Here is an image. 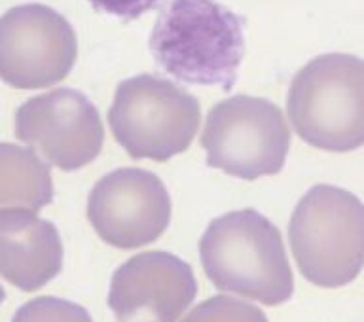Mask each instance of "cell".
Returning <instances> with one entry per match:
<instances>
[{
	"instance_id": "cell-1",
	"label": "cell",
	"mask_w": 364,
	"mask_h": 322,
	"mask_svg": "<svg viewBox=\"0 0 364 322\" xmlns=\"http://www.w3.org/2000/svg\"><path fill=\"white\" fill-rule=\"evenodd\" d=\"M150 50L173 78L230 91L243 59V19L216 0H169L154 25Z\"/></svg>"
},
{
	"instance_id": "cell-2",
	"label": "cell",
	"mask_w": 364,
	"mask_h": 322,
	"mask_svg": "<svg viewBox=\"0 0 364 322\" xmlns=\"http://www.w3.org/2000/svg\"><path fill=\"white\" fill-rule=\"evenodd\" d=\"M201 264L216 289L281 306L294 294L283 237L266 216L233 210L210 222L199 243Z\"/></svg>"
},
{
	"instance_id": "cell-3",
	"label": "cell",
	"mask_w": 364,
	"mask_h": 322,
	"mask_svg": "<svg viewBox=\"0 0 364 322\" xmlns=\"http://www.w3.org/2000/svg\"><path fill=\"white\" fill-rule=\"evenodd\" d=\"M287 112L301 141L328 152L364 146V59L324 53L298 70Z\"/></svg>"
},
{
	"instance_id": "cell-4",
	"label": "cell",
	"mask_w": 364,
	"mask_h": 322,
	"mask_svg": "<svg viewBox=\"0 0 364 322\" xmlns=\"http://www.w3.org/2000/svg\"><path fill=\"white\" fill-rule=\"evenodd\" d=\"M289 237L296 264L309 283L346 286L364 267V203L343 188L313 186L296 205Z\"/></svg>"
},
{
	"instance_id": "cell-5",
	"label": "cell",
	"mask_w": 364,
	"mask_h": 322,
	"mask_svg": "<svg viewBox=\"0 0 364 322\" xmlns=\"http://www.w3.org/2000/svg\"><path fill=\"white\" fill-rule=\"evenodd\" d=\"M196 97L164 78L141 74L124 80L108 112L114 139L133 159L167 161L186 152L199 129Z\"/></svg>"
},
{
	"instance_id": "cell-6",
	"label": "cell",
	"mask_w": 364,
	"mask_h": 322,
	"mask_svg": "<svg viewBox=\"0 0 364 322\" xmlns=\"http://www.w3.org/2000/svg\"><path fill=\"white\" fill-rule=\"evenodd\" d=\"M201 144L209 167L255 181L283 169L290 131L277 104L258 97L235 95L210 108Z\"/></svg>"
},
{
	"instance_id": "cell-7",
	"label": "cell",
	"mask_w": 364,
	"mask_h": 322,
	"mask_svg": "<svg viewBox=\"0 0 364 322\" xmlns=\"http://www.w3.org/2000/svg\"><path fill=\"white\" fill-rule=\"evenodd\" d=\"M78 57L73 25L46 4H21L0 17V80L42 90L67 78Z\"/></svg>"
},
{
	"instance_id": "cell-8",
	"label": "cell",
	"mask_w": 364,
	"mask_h": 322,
	"mask_svg": "<svg viewBox=\"0 0 364 322\" xmlns=\"http://www.w3.org/2000/svg\"><path fill=\"white\" fill-rule=\"evenodd\" d=\"M16 136L57 169L76 171L101 154L105 127L84 93L61 87L17 108Z\"/></svg>"
},
{
	"instance_id": "cell-9",
	"label": "cell",
	"mask_w": 364,
	"mask_h": 322,
	"mask_svg": "<svg viewBox=\"0 0 364 322\" xmlns=\"http://www.w3.org/2000/svg\"><path fill=\"white\" fill-rule=\"evenodd\" d=\"M87 218L110 247L139 249L154 243L169 226V193L150 171L133 167L112 171L91 190Z\"/></svg>"
},
{
	"instance_id": "cell-10",
	"label": "cell",
	"mask_w": 364,
	"mask_h": 322,
	"mask_svg": "<svg viewBox=\"0 0 364 322\" xmlns=\"http://www.w3.org/2000/svg\"><path fill=\"white\" fill-rule=\"evenodd\" d=\"M198 294L190 264L175 254L142 252L119 266L112 275L108 307L118 322L148 315L154 322H176Z\"/></svg>"
},
{
	"instance_id": "cell-11",
	"label": "cell",
	"mask_w": 364,
	"mask_h": 322,
	"mask_svg": "<svg viewBox=\"0 0 364 322\" xmlns=\"http://www.w3.org/2000/svg\"><path fill=\"white\" fill-rule=\"evenodd\" d=\"M63 243L55 224L28 210L0 213V277L34 292L61 273Z\"/></svg>"
},
{
	"instance_id": "cell-12",
	"label": "cell",
	"mask_w": 364,
	"mask_h": 322,
	"mask_svg": "<svg viewBox=\"0 0 364 322\" xmlns=\"http://www.w3.org/2000/svg\"><path fill=\"white\" fill-rule=\"evenodd\" d=\"M53 199L50 167L28 148L0 142V213H38Z\"/></svg>"
},
{
	"instance_id": "cell-13",
	"label": "cell",
	"mask_w": 364,
	"mask_h": 322,
	"mask_svg": "<svg viewBox=\"0 0 364 322\" xmlns=\"http://www.w3.org/2000/svg\"><path fill=\"white\" fill-rule=\"evenodd\" d=\"M182 322H267L264 311L243 300L215 296L199 304Z\"/></svg>"
},
{
	"instance_id": "cell-14",
	"label": "cell",
	"mask_w": 364,
	"mask_h": 322,
	"mask_svg": "<svg viewBox=\"0 0 364 322\" xmlns=\"http://www.w3.org/2000/svg\"><path fill=\"white\" fill-rule=\"evenodd\" d=\"M11 322H93L91 315L78 304L53 296H42L23 304Z\"/></svg>"
},
{
	"instance_id": "cell-15",
	"label": "cell",
	"mask_w": 364,
	"mask_h": 322,
	"mask_svg": "<svg viewBox=\"0 0 364 322\" xmlns=\"http://www.w3.org/2000/svg\"><path fill=\"white\" fill-rule=\"evenodd\" d=\"M97 11L122 17L124 21H133L152 10L159 0H90Z\"/></svg>"
},
{
	"instance_id": "cell-16",
	"label": "cell",
	"mask_w": 364,
	"mask_h": 322,
	"mask_svg": "<svg viewBox=\"0 0 364 322\" xmlns=\"http://www.w3.org/2000/svg\"><path fill=\"white\" fill-rule=\"evenodd\" d=\"M4 298H6V292H4V289H2V286H0V304H2V301H4Z\"/></svg>"
}]
</instances>
